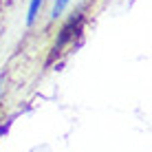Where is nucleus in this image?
<instances>
[{"mask_svg": "<svg viewBox=\"0 0 152 152\" xmlns=\"http://www.w3.org/2000/svg\"><path fill=\"white\" fill-rule=\"evenodd\" d=\"M82 31V13H73L69 18V22L60 29V35L55 40V46H53V53H57L60 49H64V44H69L73 33H80Z\"/></svg>", "mask_w": 152, "mask_h": 152, "instance_id": "1", "label": "nucleus"}, {"mask_svg": "<svg viewBox=\"0 0 152 152\" xmlns=\"http://www.w3.org/2000/svg\"><path fill=\"white\" fill-rule=\"evenodd\" d=\"M71 0H55V4H53V11H51V18L57 20V15H62L64 13V9H66V4H69Z\"/></svg>", "mask_w": 152, "mask_h": 152, "instance_id": "3", "label": "nucleus"}, {"mask_svg": "<svg viewBox=\"0 0 152 152\" xmlns=\"http://www.w3.org/2000/svg\"><path fill=\"white\" fill-rule=\"evenodd\" d=\"M40 4H42V0H31L29 15H27V24H33L35 22V15H38V11H40Z\"/></svg>", "mask_w": 152, "mask_h": 152, "instance_id": "2", "label": "nucleus"}]
</instances>
